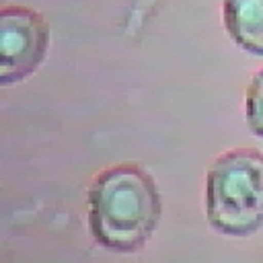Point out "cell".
<instances>
[{
    "label": "cell",
    "mask_w": 263,
    "mask_h": 263,
    "mask_svg": "<svg viewBox=\"0 0 263 263\" xmlns=\"http://www.w3.org/2000/svg\"><path fill=\"white\" fill-rule=\"evenodd\" d=\"M160 218L154 179L136 164L101 173L88 191V224L99 245L115 253L138 251Z\"/></svg>",
    "instance_id": "1"
},
{
    "label": "cell",
    "mask_w": 263,
    "mask_h": 263,
    "mask_svg": "<svg viewBox=\"0 0 263 263\" xmlns=\"http://www.w3.org/2000/svg\"><path fill=\"white\" fill-rule=\"evenodd\" d=\"M247 121L249 127L263 138V70L255 74L247 92Z\"/></svg>",
    "instance_id": "5"
},
{
    "label": "cell",
    "mask_w": 263,
    "mask_h": 263,
    "mask_svg": "<svg viewBox=\"0 0 263 263\" xmlns=\"http://www.w3.org/2000/svg\"><path fill=\"white\" fill-rule=\"evenodd\" d=\"M49 29L45 18L27 6L0 12V80L4 86L31 76L45 58Z\"/></svg>",
    "instance_id": "3"
},
{
    "label": "cell",
    "mask_w": 263,
    "mask_h": 263,
    "mask_svg": "<svg viewBox=\"0 0 263 263\" xmlns=\"http://www.w3.org/2000/svg\"><path fill=\"white\" fill-rule=\"evenodd\" d=\"M224 25L242 49L263 55V0H224Z\"/></svg>",
    "instance_id": "4"
},
{
    "label": "cell",
    "mask_w": 263,
    "mask_h": 263,
    "mask_svg": "<svg viewBox=\"0 0 263 263\" xmlns=\"http://www.w3.org/2000/svg\"><path fill=\"white\" fill-rule=\"evenodd\" d=\"M205 208L218 232L253 234L263 224V154L255 150L222 154L208 173Z\"/></svg>",
    "instance_id": "2"
}]
</instances>
